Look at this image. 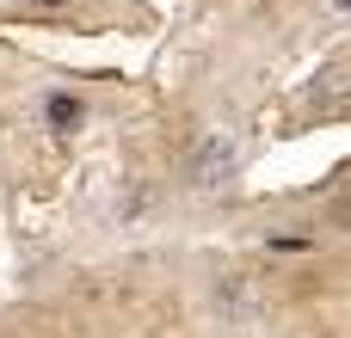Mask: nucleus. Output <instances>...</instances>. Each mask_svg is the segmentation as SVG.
I'll use <instances>...</instances> for the list:
<instances>
[{"mask_svg":"<svg viewBox=\"0 0 351 338\" xmlns=\"http://www.w3.org/2000/svg\"><path fill=\"white\" fill-rule=\"evenodd\" d=\"M49 123L68 135V129H80V123H86V105H80L74 92H56V99H49Z\"/></svg>","mask_w":351,"mask_h":338,"instance_id":"f257e3e1","label":"nucleus"},{"mask_svg":"<svg viewBox=\"0 0 351 338\" xmlns=\"http://www.w3.org/2000/svg\"><path fill=\"white\" fill-rule=\"evenodd\" d=\"M43 6H62V0H43Z\"/></svg>","mask_w":351,"mask_h":338,"instance_id":"f03ea898","label":"nucleus"},{"mask_svg":"<svg viewBox=\"0 0 351 338\" xmlns=\"http://www.w3.org/2000/svg\"><path fill=\"white\" fill-rule=\"evenodd\" d=\"M333 6H351V0H333Z\"/></svg>","mask_w":351,"mask_h":338,"instance_id":"7ed1b4c3","label":"nucleus"}]
</instances>
